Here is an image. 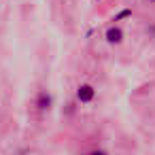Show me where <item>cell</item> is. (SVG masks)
Instances as JSON below:
<instances>
[{"instance_id":"cell-2","label":"cell","mask_w":155,"mask_h":155,"mask_svg":"<svg viewBox=\"0 0 155 155\" xmlns=\"http://www.w3.org/2000/svg\"><path fill=\"white\" fill-rule=\"evenodd\" d=\"M94 96H96V89H94L91 85H81V87L77 89V98H79L81 102H91Z\"/></svg>"},{"instance_id":"cell-5","label":"cell","mask_w":155,"mask_h":155,"mask_svg":"<svg viewBox=\"0 0 155 155\" xmlns=\"http://www.w3.org/2000/svg\"><path fill=\"white\" fill-rule=\"evenodd\" d=\"M89 155H106L104 151H94V153H89Z\"/></svg>"},{"instance_id":"cell-3","label":"cell","mask_w":155,"mask_h":155,"mask_svg":"<svg viewBox=\"0 0 155 155\" xmlns=\"http://www.w3.org/2000/svg\"><path fill=\"white\" fill-rule=\"evenodd\" d=\"M49 104H51V98L43 91V94L38 96V108H41V110H47V108H49Z\"/></svg>"},{"instance_id":"cell-1","label":"cell","mask_w":155,"mask_h":155,"mask_svg":"<svg viewBox=\"0 0 155 155\" xmlns=\"http://www.w3.org/2000/svg\"><path fill=\"white\" fill-rule=\"evenodd\" d=\"M106 41H108L110 45H119V43L123 41V30L117 28V26H110V28L106 30Z\"/></svg>"},{"instance_id":"cell-6","label":"cell","mask_w":155,"mask_h":155,"mask_svg":"<svg viewBox=\"0 0 155 155\" xmlns=\"http://www.w3.org/2000/svg\"><path fill=\"white\" fill-rule=\"evenodd\" d=\"M151 2H155V0H151Z\"/></svg>"},{"instance_id":"cell-4","label":"cell","mask_w":155,"mask_h":155,"mask_svg":"<svg viewBox=\"0 0 155 155\" xmlns=\"http://www.w3.org/2000/svg\"><path fill=\"white\" fill-rule=\"evenodd\" d=\"M130 15H132V11H130V9H123L121 13H117V15H115V21H119V19H123V17H130Z\"/></svg>"}]
</instances>
